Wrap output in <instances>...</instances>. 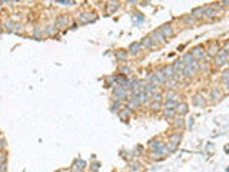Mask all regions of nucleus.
<instances>
[{"label": "nucleus", "mask_w": 229, "mask_h": 172, "mask_svg": "<svg viewBox=\"0 0 229 172\" xmlns=\"http://www.w3.org/2000/svg\"><path fill=\"white\" fill-rule=\"evenodd\" d=\"M126 95H127V89L126 88H123V86H114L113 89V98L116 99V101H122V99H125Z\"/></svg>", "instance_id": "1"}, {"label": "nucleus", "mask_w": 229, "mask_h": 172, "mask_svg": "<svg viewBox=\"0 0 229 172\" xmlns=\"http://www.w3.org/2000/svg\"><path fill=\"white\" fill-rule=\"evenodd\" d=\"M228 58H229V53L226 52V50H219L218 55H216V59H215V62H216V66H222V64H225L226 62H228Z\"/></svg>", "instance_id": "2"}, {"label": "nucleus", "mask_w": 229, "mask_h": 172, "mask_svg": "<svg viewBox=\"0 0 229 172\" xmlns=\"http://www.w3.org/2000/svg\"><path fill=\"white\" fill-rule=\"evenodd\" d=\"M198 68H199V64H198V62L195 60V62H192L191 64H188V66H185L183 68V70H182V73L186 76H192L195 75V72L198 70Z\"/></svg>", "instance_id": "3"}, {"label": "nucleus", "mask_w": 229, "mask_h": 172, "mask_svg": "<svg viewBox=\"0 0 229 172\" xmlns=\"http://www.w3.org/2000/svg\"><path fill=\"white\" fill-rule=\"evenodd\" d=\"M92 20H95V15L90 13V12L82 13V15L79 16V22H80V23H89V22H92Z\"/></svg>", "instance_id": "4"}, {"label": "nucleus", "mask_w": 229, "mask_h": 172, "mask_svg": "<svg viewBox=\"0 0 229 172\" xmlns=\"http://www.w3.org/2000/svg\"><path fill=\"white\" fill-rule=\"evenodd\" d=\"M152 39H153V42L162 43V42L165 40V35L162 33V30L159 29V30H155V32L152 33Z\"/></svg>", "instance_id": "5"}, {"label": "nucleus", "mask_w": 229, "mask_h": 172, "mask_svg": "<svg viewBox=\"0 0 229 172\" xmlns=\"http://www.w3.org/2000/svg\"><path fill=\"white\" fill-rule=\"evenodd\" d=\"M216 9L215 7H212V6H208V7H205V12H203V17H213L216 16Z\"/></svg>", "instance_id": "6"}, {"label": "nucleus", "mask_w": 229, "mask_h": 172, "mask_svg": "<svg viewBox=\"0 0 229 172\" xmlns=\"http://www.w3.org/2000/svg\"><path fill=\"white\" fill-rule=\"evenodd\" d=\"M182 62H183V64H185V66L191 64L192 62H195V56H193V53H186V55H183V58H182Z\"/></svg>", "instance_id": "7"}, {"label": "nucleus", "mask_w": 229, "mask_h": 172, "mask_svg": "<svg viewBox=\"0 0 229 172\" xmlns=\"http://www.w3.org/2000/svg\"><path fill=\"white\" fill-rule=\"evenodd\" d=\"M160 30H162V33H163L165 36H170V35H172V32H173V30H172V25H170V23H165L163 26L160 27Z\"/></svg>", "instance_id": "8"}, {"label": "nucleus", "mask_w": 229, "mask_h": 172, "mask_svg": "<svg viewBox=\"0 0 229 172\" xmlns=\"http://www.w3.org/2000/svg\"><path fill=\"white\" fill-rule=\"evenodd\" d=\"M163 73L165 76H166V79H170V78H173L175 75V69H173V66H166V68H163Z\"/></svg>", "instance_id": "9"}, {"label": "nucleus", "mask_w": 229, "mask_h": 172, "mask_svg": "<svg viewBox=\"0 0 229 172\" xmlns=\"http://www.w3.org/2000/svg\"><path fill=\"white\" fill-rule=\"evenodd\" d=\"M5 26H6V27H10V29H13V30H20V29H22V25H19V23H15V22H11V20H7V22H6Z\"/></svg>", "instance_id": "10"}, {"label": "nucleus", "mask_w": 229, "mask_h": 172, "mask_svg": "<svg viewBox=\"0 0 229 172\" xmlns=\"http://www.w3.org/2000/svg\"><path fill=\"white\" fill-rule=\"evenodd\" d=\"M140 46H142V43H132L131 46H129V52H131L132 55H136L137 52H139Z\"/></svg>", "instance_id": "11"}, {"label": "nucleus", "mask_w": 229, "mask_h": 172, "mask_svg": "<svg viewBox=\"0 0 229 172\" xmlns=\"http://www.w3.org/2000/svg\"><path fill=\"white\" fill-rule=\"evenodd\" d=\"M193 56H195V58H203V56H205L203 48H202V46H196V48L193 49Z\"/></svg>", "instance_id": "12"}, {"label": "nucleus", "mask_w": 229, "mask_h": 172, "mask_svg": "<svg viewBox=\"0 0 229 172\" xmlns=\"http://www.w3.org/2000/svg\"><path fill=\"white\" fill-rule=\"evenodd\" d=\"M205 102H206V101H205V98H202L201 95H196V96L193 98V103H195L196 106H203Z\"/></svg>", "instance_id": "13"}, {"label": "nucleus", "mask_w": 229, "mask_h": 172, "mask_svg": "<svg viewBox=\"0 0 229 172\" xmlns=\"http://www.w3.org/2000/svg\"><path fill=\"white\" fill-rule=\"evenodd\" d=\"M142 45L145 46V48H153V39H152V36H147V38L143 39Z\"/></svg>", "instance_id": "14"}, {"label": "nucleus", "mask_w": 229, "mask_h": 172, "mask_svg": "<svg viewBox=\"0 0 229 172\" xmlns=\"http://www.w3.org/2000/svg\"><path fill=\"white\" fill-rule=\"evenodd\" d=\"M155 76H156V79H158L160 83H165V82H166V76H165L163 70H158V72L155 73Z\"/></svg>", "instance_id": "15"}, {"label": "nucleus", "mask_w": 229, "mask_h": 172, "mask_svg": "<svg viewBox=\"0 0 229 172\" xmlns=\"http://www.w3.org/2000/svg\"><path fill=\"white\" fill-rule=\"evenodd\" d=\"M176 111H178V113H180V115H185V113L188 112V105H186V103H179L178 108H176Z\"/></svg>", "instance_id": "16"}, {"label": "nucleus", "mask_w": 229, "mask_h": 172, "mask_svg": "<svg viewBox=\"0 0 229 172\" xmlns=\"http://www.w3.org/2000/svg\"><path fill=\"white\" fill-rule=\"evenodd\" d=\"M203 12H205V7H198V9H193L192 15L195 17H203Z\"/></svg>", "instance_id": "17"}, {"label": "nucleus", "mask_w": 229, "mask_h": 172, "mask_svg": "<svg viewBox=\"0 0 229 172\" xmlns=\"http://www.w3.org/2000/svg\"><path fill=\"white\" fill-rule=\"evenodd\" d=\"M165 108L166 109H175V108H178V102L176 101H166L165 102Z\"/></svg>", "instance_id": "18"}, {"label": "nucleus", "mask_w": 229, "mask_h": 172, "mask_svg": "<svg viewBox=\"0 0 229 172\" xmlns=\"http://www.w3.org/2000/svg\"><path fill=\"white\" fill-rule=\"evenodd\" d=\"M67 25V17L66 16H62L57 19V22H56V26H66Z\"/></svg>", "instance_id": "19"}, {"label": "nucleus", "mask_w": 229, "mask_h": 172, "mask_svg": "<svg viewBox=\"0 0 229 172\" xmlns=\"http://www.w3.org/2000/svg\"><path fill=\"white\" fill-rule=\"evenodd\" d=\"M183 68H185V64H183L182 60H176V62H175V64H173L175 70H183Z\"/></svg>", "instance_id": "20"}, {"label": "nucleus", "mask_w": 229, "mask_h": 172, "mask_svg": "<svg viewBox=\"0 0 229 172\" xmlns=\"http://www.w3.org/2000/svg\"><path fill=\"white\" fill-rule=\"evenodd\" d=\"M149 93L147 92H145V91H142V93H140V103H146L147 101H149Z\"/></svg>", "instance_id": "21"}, {"label": "nucleus", "mask_w": 229, "mask_h": 172, "mask_svg": "<svg viewBox=\"0 0 229 172\" xmlns=\"http://www.w3.org/2000/svg\"><path fill=\"white\" fill-rule=\"evenodd\" d=\"M129 111H131L129 108H126V109H123V111H122V112L119 113V116H120V118H122V119L127 118V116H129Z\"/></svg>", "instance_id": "22"}, {"label": "nucleus", "mask_w": 229, "mask_h": 172, "mask_svg": "<svg viewBox=\"0 0 229 172\" xmlns=\"http://www.w3.org/2000/svg\"><path fill=\"white\" fill-rule=\"evenodd\" d=\"M222 81L225 82V85L229 83V70H225L224 73H222Z\"/></svg>", "instance_id": "23"}, {"label": "nucleus", "mask_w": 229, "mask_h": 172, "mask_svg": "<svg viewBox=\"0 0 229 172\" xmlns=\"http://www.w3.org/2000/svg\"><path fill=\"white\" fill-rule=\"evenodd\" d=\"M179 141H180V134H176L170 138V142H173V144H176V145L179 144Z\"/></svg>", "instance_id": "24"}, {"label": "nucleus", "mask_w": 229, "mask_h": 172, "mask_svg": "<svg viewBox=\"0 0 229 172\" xmlns=\"http://www.w3.org/2000/svg\"><path fill=\"white\" fill-rule=\"evenodd\" d=\"M219 96V89L218 88H216V86H215V88H213L212 89V93H211V98H212V99H216V98Z\"/></svg>", "instance_id": "25"}, {"label": "nucleus", "mask_w": 229, "mask_h": 172, "mask_svg": "<svg viewBox=\"0 0 229 172\" xmlns=\"http://www.w3.org/2000/svg\"><path fill=\"white\" fill-rule=\"evenodd\" d=\"M116 56H118L119 59H126V56H127V52H125V50H119V52L116 53Z\"/></svg>", "instance_id": "26"}, {"label": "nucleus", "mask_w": 229, "mask_h": 172, "mask_svg": "<svg viewBox=\"0 0 229 172\" xmlns=\"http://www.w3.org/2000/svg\"><path fill=\"white\" fill-rule=\"evenodd\" d=\"M56 32V26H47L46 27V33L47 35H53Z\"/></svg>", "instance_id": "27"}, {"label": "nucleus", "mask_w": 229, "mask_h": 172, "mask_svg": "<svg viewBox=\"0 0 229 172\" xmlns=\"http://www.w3.org/2000/svg\"><path fill=\"white\" fill-rule=\"evenodd\" d=\"M165 115H166V116H173L175 115V109H165Z\"/></svg>", "instance_id": "28"}, {"label": "nucleus", "mask_w": 229, "mask_h": 172, "mask_svg": "<svg viewBox=\"0 0 229 172\" xmlns=\"http://www.w3.org/2000/svg\"><path fill=\"white\" fill-rule=\"evenodd\" d=\"M57 5H73L75 2H69V0H57Z\"/></svg>", "instance_id": "29"}, {"label": "nucleus", "mask_w": 229, "mask_h": 172, "mask_svg": "<svg viewBox=\"0 0 229 172\" xmlns=\"http://www.w3.org/2000/svg\"><path fill=\"white\" fill-rule=\"evenodd\" d=\"M33 35H34L36 38H39V36L42 35V29H40V27H36V29L33 30Z\"/></svg>", "instance_id": "30"}, {"label": "nucleus", "mask_w": 229, "mask_h": 172, "mask_svg": "<svg viewBox=\"0 0 229 172\" xmlns=\"http://www.w3.org/2000/svg\"><path fill=\"white\" fill-rule=\"evenodd\" d=\"M83 165H85V161H80V159H77V161L75 162V167L80 168V169H82V168H83Z\"/></svg>", "instance_id": "31"}, {"label": "nucleus", "mask_w": 229, "mask_h": 172, "mask_svg": "<svg viewBox=\"0 0 229 172\" xmlns=\"http://www.w3.org/2000/svg\"><path fill=\"white\" fill-rule=\"evenodd\" d=\"M183 124H185V122H183V119L182 118H178L176 121H175V125H176V126H183Z\"/></svg>", "instance_id": "32"}, {"label": "nucleus", "mask_w": 229, "mask_h": 172, "mask_svg": "<svg viewBox=\"0 0 229 172\" xmlns=\"http://www.w3.org/2000/svg\"><path fill=\"white\" fill-rule=\"evenodd\" d=\"M140 169H142V168H140V165H139V164H133V165H132V171L133 172H136V171H140Z\"/></svg>", "instance_id": "33"}, {"label": "nucleus", "mask_w": 229, "mask_h": 172, "mask_svg": "<svg viewBox=\"0 0 229 172\" xmlns=\"http://www.w3.org/2000/svg\"><path fill=\"white\" fill-rule=\"evenodd\" d=\"M152 96H153V99H155V101H158V102H160V95H159V93H152Z\"/></svg>", "instance_id": "34"}, {"label": "nucleus", "mask_w": 229, "mask_h": 172, "mask_svg": "<svg viewBox=\"0 0 229 172\" xmlns=\"http://www.w3.org/2000/svg\"><path fill=\"white\" fill-rule=\"evenodd\" d=\"M119 106H120V103H119V101H118V102L114 103V105H112V108H110V109H112V111L114 112V111H118V108H119Z\"/></svg>", "instance_id": "35"}, {"label": "nucleus", "mask_w": 229, "mask_h": 172, "mask_svg": "<svg viewBox=\"0 0 229 172\" xmlns=\"http://www.w3.org/2000/svg\"><path fill=\"white\" fill-rule=\"evenodd\" d=\"M135 20L143 22V16H142V15H140V13H137V15H135Z\"/></svg>", "instance_id": "36"}, {"label": "nucleus", "mask_w": 229, "mask_h": 172, "mask_svg": "<svg viewBox=\"0 0 229 172\" xmlns=\"http://www.w3.org/2000/svg\"><path fill=\"white\" fill-rule=\"evenodd\" d=\"M209 53H211V55H215V53H216V46H212V48L209 49ZM216 55H218V53H216Z\"/></svg>", "instance_id": "37"}, {"label": "nucleus", "mask_w": 229, "mask_h": 172, "mask_svg": "<svg viewBox=\"0 0 229 172\" xmlns=\"http://www.w3.org/2000/svg\"><path fill=\"white\" fill-rule=\"evenodd\" d=\"M166 85H168V88L170 89V88L175 85V81H166Z\"/></svg>", "instance_id": "38"}, {"label": "nucleus", "mask_w": 229, "mask_h": 172, "mask_svg": "<svg viewBox=\"0 0 229 172\" xmlns=\"http://www.w3.org/2000/svg\"><path fill=\"white\" fill-rule=\"evenodd\" d=\"M122 72H123V73H127V75H129V73H131V69H129V68H122Z\"/></svg>", "instance_id": "39"}, {"label": "nucleus", "mask_w": 229, "mask_h": 172, "mask_svg": "<svg viewBox=\"0 0 229 172\" xmlns=\"http://www.w3.org/2000/svg\"><path fill=\"white\" fill-rule=\"evenodd\" d=\"M70 172H82V169H80V168H77V167H73V169H72Z\"/></svg>", "instance_id": "40"}, {"label": "nucleus", "mask_w": 229, "mask_h": 172, "mask_svg": "<svg viewBox=\"0 0 229 172\" xmlns=\"http://www.w3.org/2000/svg\"><path fill=\"white\" fill-rule=\"evenodd\" d=\"M225 50H226V52H228V53H229V42L226 43V46H225Z\"/></svg>", "instance_id": "41"}, {"label": "nucleus", "mask_w": 229, "mask_h": 172, "mask_svg": "<svg viewBox=\"0 0 229 172\" xmlns=\"http://www.w3.org/2000/svg\"><path fill=\"white\" fill-rule=\"evenodd\" d=\"M152 106H153V108H159L160 105H159V103H152Z\"/></svg>", "instance_id": "42"}, {"label": "nucleus", "mask_w": 229, "mask_h": 172, "mask_svg": "<svg viewBox=\"0 0 229 172\" xmlns=\"http://www.w3.org/2000/svg\"><path fill=\"white\" fill-rule=\"evenodd\" d=\"M226 91L229 92V83H226Z\"/></svg>", "instance_id": "43"}, {"label": "nucleus", "mask_w": 229, "mask_h": 172, "mask_svg": "<svg viewBox=\"0 0 229 172\" xmlns=\"http://www.w3.org/2000/svg\"><path fill=\"white\" fill-rule=\"evenodd\" d=\"M90 172H98V171H90Z\"/></svg>", "instance_id": "44"}, {"label": "nucleus", "mask_w": 229, "mask_h": 172, "mask_svg": "<svg viewBox=\"0 0 229 172\" xmlns=\"http://www.w3.org/2000/svg\"><path fill=\"white\" fill-rule=\"evenodd\" d=\"M57 172H62V171H57Z\"/></svg>", "instance_id": "45"}]
</instances>
